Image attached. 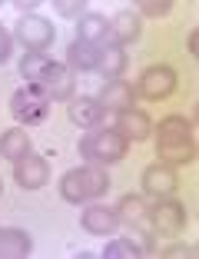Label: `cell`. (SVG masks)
<instances>
[{"mask_svg":"<svg viewBox=\"0 0 199 259\" xmlns=\"http://www.w3.org/2000/svg\"><path fill=\"white\" fill-rule=\"evenodd\" d=\"M156 156H160V163H169V166H186V163L196 160L192 120H186L179 113L160 120V130H156Z\"/></svg>","mask_w":199,"mask_h":259,"instance_id":"1","label":"cell"},{"mask_svg":"<svg viewBox=\"0 0 199 259\" xmlns=\"http://www.w3.org/2000/svg\"><path fill=\"white\" fill-rule=\"evenodd\" d=\"M110 186H113V180H110L107 169L86 163V166H80V169H70V173H63V180H60V196L67 199V203L80 206V203H86V199L103 196Z\"/></svg>","mask_w":199,"mask_h":259,"instance_id":"2","label":"cell"},{"mask_svg":"<svg viewBox=\"0 0 199 259\" xmlns=\"http://www.w3.org/2000/svg\"><path fill=\"white\" fill-rule=\"evenodd\" d=\"M126 150H130V143H126V140H123L113 126H110V130L93 126L90 133L80 140V156H83L86 163H93V166H110V163H120L123 156H126Z\"/></svg>","mask_w":199,"mask_h":259,"instance_id":"3","label":"cell"},{"mask_svg":"<svg viewBox=\"0 0 199 259\" xmlns=\"http://www.w3.org/2000/svg\"><path fill=\"white\" fill-rule=\"evenodd\" d=\"M116 216H120V223L130 229V233H136V236H139L143 252H153V249H156L153 226H150V203H146L143 196H133V193H126V196L120 199V206H116Z\"/></svg>","mask_w":199,"mask_h":259,"instance_id":"4","label":"cell"},{"mask_svg":"<svg viewBox=\"0 0 199 259\" xmlns=\"http://www.w3.org/2000/svg\"><path fill=\"white\" fill-rule=\"evenodd\" d=\"M50 103L54 100L46 97L40 87H20V90H14V97H10V113H14L17 123H23V126H40V123H46V116H50Z\"/></svg>","mask_w":199,"mask_h":259,"instance_id":"5","label":"cell"},{"mask_svg":"<svg viewBox=\"0 0 199 259\" xmlns=\"http://www.w3.org/2000/svg\"><path fill=\"white\" fill-rule=\"evenodd\" d=\"M186 206L176 199H156V206H150V226H153V236H179L186 229Z\"/></svg>","mask_w":199,"mask_h":259,"instance_id":"6","label":"cell"},{"mask_svg":"<svg viewBox=\"0 0 199 259\" xmlns=\"http://www.w3.org/2000/svg\"><path fill=\"white\" fill-rule=\"evenodd\" d=\"M176 83H179V76L173 67H146L143 76H139V83H136V97L143 100H166L176 93Z\"/></svg>","mask_w":199,"mask_h":259,"instance_id":"7","label":"cell"},{"mask_svg":"<svg viewBox=\"0 0 199 259\" xmlns=\"http://www.w3.org/2000/svg\"><path fill=\"white\" fill-rule=\"evenodd\" d=\"M14 37L20 40L27 50H33V54H46V47L54 44L57 30H54V23H50V20H43V17L30 14V17H20V20H17Z\"/></svg>","mask_w":199,"mask_h":259,"instance_id":"8","label":"cell"},{"mask_svg":"<svg viewBox=\"0 0 199 259\" xmlns=\"http://www.w3.org/2000/svg\"><path fill=\"white\" fill-rule=\"evenodd\" d=\"M179 186V176L169 163H150L143 169V193L153 199H169Z\"/></svg>","mask_w":199,"mask_h":259,"instance_id":"9","label":"cell"},{"mask_svg":"<svg viewBox=\"0 0 199 259\" xmlns=\"http://www.w3.org/2000/svg\"><path fill=\"white\" fill-rule=\"evenodd\" d=\"M60 70L63 67L54 60V57L33 54V50H27V54H23V60H20V76H27V83H30V87H40V90H43V87L50 83Z\"/></svg>","mask_w":199,"mask_h":259,"instance_id":"10","label":"cell"},{"mask_svg":"<svg viewBox=\"0 0 199 259\" xmlns=\"http://www.w3.org/2000/svg\"><path fill=\"white\" fill-rule=\"evenodd\" d=\"M14 180L23 186V190H40V186L50 180V166H46L43 156H37V153H27V156H20V160L14 163Z\"/></svg>","mask_w":199,"mask_h":259,"instance_id":"11","label":"cell"},{"mask_svg":"<svg viewBox=\"0 0 199 259\" xmlns=\"http://www.w3.org/2000/svg\"><path fill=\"white\" fill-rule=\"evenodd\" d=\"M96 103L103 110H113V113H123V110H133V103H136V87L126 83V80H110V83H103V90H100Z\"/></svg>","mask_w":199,"mask_h":259,"instance_id":"12","label":"cell"},{"mask_svg":"<svg viewBox=\"0 0 199 259\" xmlns=\"http://www.w3.org/2000/svg\"><path fill=\"white\" fill-rule=\"evenodd\" d=\"M113 130L126 140V143H143V140L150 137L153 123H150V116H146L143 110H123V113H116Z\"/></svg>","mask_w":199,"mask_h":259,"instance_id":"13","label":"cell"},{"mask_svg":"<svg viewBox=\"0 0 199 259\" xmlns=\"http://www.w3.org/2000/svg\"><path fill=\"white\" fill-rule=\"evenodd\" d=\"M80 223H83V229H86V233H93V236H113V229L120 226V216H116L113 206L93 203V206H86V209H83Z\"/></svg>","mask_w":199,"mask_h":259,"instance_id":"14","label":"cell"},{"mask_svg":"<svg viewBox=\"0 0 199 259\" xmlns=\"http://www.w3.org/2000/svg\"><path fill=\"white\" fill-rule=\"evenodd\" d=\"M67 116L77 123V126L93 130V126H100V123L107 120V110L96 103V97H73L67 103Z\"/></svg>","mask_w":199,"mask_h":259,"instance_id":"15","label":"cell"},{"mask_svg":"<svg viewBox=\"0 0 199 259\" xmlns=\"http://www.w3.org/2000/svg\"><path fill=\"white\" fill-rule=\"evenodd\" d=\"M139 33H143V20H139V14H133V10H120V14L110 20V44H116V47L136 44Z\"/></svg>","mask_w":199,"mask_h":259,"instance_id":"16","label":"cell"},{"mask_svg":"<svg viewBox=\"0 0 199 259\" xmlns=\"http://www.w3.org/2000/svg\"><path fill=\"white\" fill-rule=\"evenodd\" d=\"M33 249V239L27 229L0 226V259H27Z\"/></svg>","mask_w":199,"mask_h":259,"instance_id":"17","label":"cell"},{"mask_svg":"<svg viewBox=\"0 0 199 259\" xmlns=\"http://www.w3.org/2000/svg\"><path fill=\"white\" fill-rule=\"evenodd\" d=\"M126 50L116 44H107V47H100V60H96V73L100 76H107V83L110 80H120L123 70H126Z\"/></svg>","mask_w":199,"mask_h":259,"instance_id":"18","label":"cell"},{"mask_svg":"<svg viewBox=\"0 0 199 259\" xmlns=\"http://www.w3.org/2000/svg\"><path fill=\"white\" fill-rule=\"evenodd\" d=\"M100 60V47L96 44H86V40H73L67 47V67L73 73H86V70H96Z\"/></svg>","mask_w":199,"mask_h":259,"instance_id":"19","label":"cell"},{"mask_svg":"<svg viewBox=\"0 0 199 259\" xmlns=\"http://www.w3.org/2000/svg\"><path fill=\"white\" fill-rule=\"evenodd\" d=\"M77 33H80L77 40H86V44L100 47V40L110 37V20H107V17H100V14H83L77 20Z\"/></svg>","mask_w":199,"mask_h":259,"instance_id":"20","label":"cell"},{"mask_svg":"<svg viewBox=\"0 0 199 259\" xmlns=\"http://www.w3.org/2000/svg\"><path fill=\"white\" fill-rule=\"evenodd\" d=\"M30 153V137H27V130H7L4 137H0V160H20Z\"/></svg>","mask_w":199,"mask_h":259,"instance_id":"21","label":"cell"},{"mask_svg":"<svg viewBox=\"0 0 199 259\" xmlns=\"http://www.w3.org/2000/svg\"><path fill=\"white\" fill-rule=\"evenodd\" d=\"M73 90H77V80H73V73H70V70H60V73H57L54 80L43 87V93L50 100H73Z\"/></svg>","mask_w":199,"mask_h":259,"instance_id":"22","label":"cell"},{"mask_svg":"<svg viewBox=\"0 0 199 259\" xmlns=\"http://www.w3.org/2000/svg\"><path fill=\"white\" fill-rule=\"evenodd\" d=\"M103 256L107 259H139L143 256V246L133 243V239H113V243L103 246Z\"/></svg>","mask_w":199,"mask_h":259,"instance_id":"23","label":"cell"},{"mask_svg":"<svg viewBox=\"0 0 199 259\" xmlns=\"http://www.w3.org/2000/svg\"><path fill=\"white\" fill-rule=\"evenodd\" d=\"M169 10H173L169 0H139V4H136V14L139 17H166Z\"/></svg>","mask_w":199,"mask_h":259,"instance_id":"24","label":"cell"},{"mask_svg":"<svg viewBox=\"0 0 199 259\" xmlns=\"http://www.w3.org/2000/svg\"><path fill=\"white\" fill-rule=\"evenodd\" d=\"M54 7H57V14H63V17H77V20L86 14V4H83V0H57Z\"/></svg>","mask_w":199,"mask_h":259,"instance_id":"25","label":"cell"},{"mask_svg":"<svg viewBox=\"0 0 199 259\" xmlns=\"http://www.w3.org/2000/svg\"><path fill=\"white\" fill-rule=\"evenodd\" d=\"M10 50H14V37L4 30V23H0V63L10 60Z\"/></svg>","mask_w":199,"mask_h":259,"instance_id":"26","label":"cell"},{"mask_svg":"<svg viewBox=\"0 0 199 259\" xmlns=\"http://www.w3.org/2000/svg\"><path fill=\"white\" fill-rule=\"evenodd\" d=\"M163 256L173 259V256H196V246H169V249H163Z\"/></svg>","mask_w":199,"mask_h":259,"instance_id":"27","label":"cell"},{"mask_svg":"<svg viewBox=\"0 0 199 259\" xmlns=\"http://www.w3.org/2000/svg\"><path fill=\"white\" fill-rule=\"evenodd\" d=\"M14 7H17V10H20V14H27V17H30V14H33V10H37V7H40V4H37V0H17Z\"/></svg>","mask_w":199,"mask_h":259,"instance_id":"28","label":"cell"},{"mask_svg":"<svg viewBox=\"0 0 199 259\" xmlns=\"http://www.w3.org/2000/svg\"><path fill=\"white\" fill-rule=\"evenodd\" d=\"M186 47H189V54H192V57L199 54V50H196V47H199V33H196V30L189 33V40H186Z\"/></svg>","mask_w":199,"mask_h":259,"instance_id":"29","label":"cell"},{"mask_svg":"<svg viewBox=\"0 0 199 259\" xmlns=\"http://www.w3.org/2000/svg\"><path fill=\"white\" fill-rule=\"evenodd\" d=\"M0 193H4V180H0Z\"/></svg>","mask_w":199,"mask_h":259,"instance_id":"30","label":"cell"}]
</instances>
